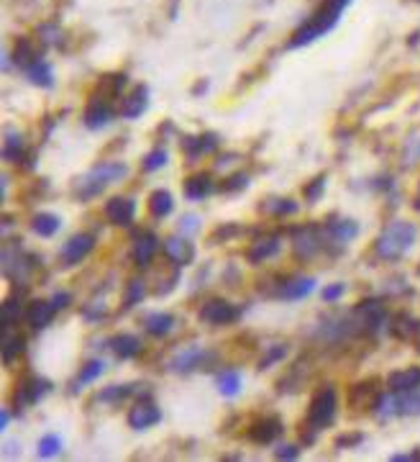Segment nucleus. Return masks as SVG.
I'll use <instances>...</instances> for the list:
<instances>
[{
    "instance_id": "f257e3e1",
    "label": "nucleus",
    "mask_w": 420,
    "mask_h": 462,
    "mask_svg": "<svg viewBox=\"0 0 420 462\" xmlns=\"http://www.w3.org/2000/svg\"><path fill=\"white\" fill-rule=\"evenodd\" d=\"M349 3L351 0H326L321 8L308 19V23H303V26L292 34L290 46H292V49H295V46H305V44H310V41H315L318 37H323V34H328V31L339 23V16L343 13V8H346Z\"/></svg>"
},
{
    "instance_id": "f03ea898",
    "label": "nucleus",
    "mask_w": 420,
    "mask_h": 462,
    "mask_svg": "<svg viewBox=\"0 0 420 462\" xmlns=\"http://www.w3.org/2000/svg\"><path fill=\"white\" fill-rule=\"evenodd\" d=\"M415 236H418V229L408 224V221H394L379 234L374 244L377 257L382 260H400L403 254L410 252V247L415 244Z\"/></svg>"
},
{
    "instance_id": "7ed1b4c3",
    "label": "nucleus",
    "mask_w": 420,
    "mask_h": 462,
    "mask_svg": "<svg viewBox=\"0 0 420 462\" xmlns=\"http://www.w3.org/2000/svg\"><path fill=\"white\" fill-rule=\"evenodd\" d=\"M336 406H339L336 403V390L331 385L318 390L313 401H310V408H308V429L321 432L326 426H331L333 418H336Z\"/></svg>"
},
{
    "instance_id": "20e7f679",
    "label": "nucleus",
    "mask_w": 420,
    "mask_h": 462,
    "mask_svg": "<svg viewBox=\"0 0 420 462\" xmlns=\"http://www.w3.org/2000/svg\"><path fill=\"white\" fill-rule=\"evenodd\" d=\"M200 321H206V324H213V327H226V324H233V321H239V316H241V311L233 306V303H228V300L223 298H213L208 300V303H203V308H200Z\"/></svg>"
},
{
    "instance_id": "39448f33",
    "label": "nucleus",
    "mask_w": 420,
    "mask_h": 462,
    "mask_svg": "<svg viewBox=\"0 0 420 462\" xmlns=\"http://www.w3.org/2000/svg\"><path fill=\"white\" fill-rule=\"evenodd\" d=\"M323 249V234L318 227H300L292 234V252L297 260H313Z\"/></svg>"
},
{
    "instance_id": "423d86ee",
    "label": "nucleus",
    "mask_w": 420,
    "mask_h": 462,
    "mask_svg": "<svg viewBox=\"0 0 420 462\" xmlns=\"http://www.w3.org/2000/svg\"><path fill=\"white\" fill-rule=\"evenodd\" d=\"M49 390H52V383L46 381V378L31 375V378H26V381H23L16 388V393H13V401H16L18 408L34 406V403H39V401L44 398Z\"/></svg>"
},
{
    "instance_id": "0eeeda50",
    "label": "nucleus",
    "mask_w": 420,
    "mask_h": 462,
    "mask_svg": "<svg viewBox=\"0 0 420 462\" xmlns=\"http://www.w3.org/2000/svg\"><path fill=\"white\" fill-rule=\"evenodd\" d=\"M92 247H95V236H92V234H74L70 242L62 247V252H59L64 267L80 264L82 260H85L90 252H92Z\"/></svg>"
},
{
    "instance_id": "6e6552de",
    "label": "nucleus",
    "mask_w": 420,
    "mask_h": 462,
    "mask_svg": "<svg viewBox=\"0 0 420 462\" xmlns=\"http://www.w3.org/2000/svg\"><path fill=\"white\" fill-rule=\"evenodd\" d=\"M282 432H285L282 418L264 416V418H257V421L249 426V439L257 444H272L277 436H282Z\"/></svg>"
},
{
    "instance_id": "1a4fd4ad",
    "label": "nucleus",
    "mask_w": 420,
    "mask_h": 462,
    "mask_svg": "<svg viewBox=\"0 0 420 462\" xmlns=\"http://www.w3.org/2000/svg\"><path fill=\"white\" fill-rule=\"evenodd\" d=\"M159 421H161V411L157 408V403H154L152 398L139 401V403L128 411V426H131V429H139V432L159 424Z\"/></svg>"
},
{
    "instance_id": "9d476101",
    "label": "nucleus",
    "mask_w": 420,
    "mask_h": 462,
    "mask_svg": "<svg viewBox=\"0 0 420 462\" xmlns=\"http://www.w3.org/2000/svg\"><path fill=\"white\" fill-rule=\"evenodd\" d=\"M161 247H164V254H167L177 267H185V264H190L195 260V244H192L190 239H185L182 234L167 236Z\"/></svg>"
},
{
    "instance_id": "9b49d317",
    "label": "nucleus",
    "mask_w": 420,
    "mask_h": 462,
    "mask_svg": "<svg viewBox=\"0 0 420 462\" xmlns=\"http://www.w3.org/2000/svg\"><path fill=\"white\" fill-rule=\"evenodd\" d=\"M354 316H357L359 327L367 329V331H377L379 327H385V321H387L385 306H382L379 300H364V303H359Z\"/></svg>"
},
{
    "instance_id": "f8f14e48",
    "label": "nucleus",
    "mask_w": 420,
    "mask_h": 462,
    "mask_svg": "<svg viewBox=\"0 0 420 462\" xmlns=\"http://www.w3.org/2000/svg\"><path fill=\"white\" fill-rule=\"evenodd\" d=\"M208 360H213V354L200 349V347H190V349H182L179 354H174L170 363L172 372H192L197 367H203Z\"/></svg>"
},
{
    "instance_id": "ddd939ff",
    "label": "nucleus",
    "mask_w": 420,
    "mask_h": 462,
    "mask_svg": "<svg viewBox=\"0 0 420 462\" xmlns=\"http://www.w3.org/2000/svg\"><path fill=\"white\" fill-rule=\"evenodd\" d=\"M136 216V203L134 198H110L106 203V218L110 224H116V227H128Z\"/></svg>"
},
{
    "instance_id": "4468645a",
    "label": "nucleus",
    "mask_w": 420,
    "mask_h": 462,
    "mask_svg": "<svg viewBox=\"0 0 420 462\" xmlns=\"http://www.w3.org/2000/svg\"><path fill=\"white\" fill-rule=\"evenodd\" d=\"M110 118H113V108H110V100L108 98H92L88 103V108H85V126L88 128H103L110 124Z\"/></svg>"
},
{
    "instance_id": "2eb2a0df",
    "label": "nucleus",
    "mask_w": 420,
    "mask_h": 462,
    "mask_svg": "<svg viewBox=\"0 0 420 462\" xmlns=\"http://www.w3.org/2000/svg\"><path fill=\"white\" fill-rule=\"evenodd\" d=\"M279 249H282V239H279L277 234H269V236L257 239V242L249 247L246 257H249L251 264H261V262H267V260H272Z\"/></svg>"
},
{
    "instance_id": "dca6fc26",
    "label": "nucleus",
    "mask_w": 420,
    "mask_h": 462,
    "mask_svg": "<svg viewBox=\"0 0 420 462\" xmlns=\"http://www.w3.org/2000/svg\"><path fill=\"white\" fill-rule=\"evenodd\" d=\"M146 108H149V90H146L143 85H139V88H134L126 98H121L118 113L123 118H139Z\"/></svg>"
},
{
    "instance_id": "f3484780",
    "label": "nucleus",
    "mask_w": 420,
    "mask_h": 462,
    "mask_svg": "<svg viewBox=\"0 0 420 462\" xmlns=\"http://www.w3.org/2000/svg\"><path fill=\"white\" fill-rule=\"evenodd\" d=\"M218 134L213 131H208V134H200V136H182V149L188 152L190 160H195L200 154H210L218 149Z\"/></svg>"
},
{
    "instance_id": "a211bd4d",
    "label": "nucleus",
    "mask_w": 420,
    "mask_h": 462,
    "mask_svg": "<svg viewBox=\"0 0 420 462\" xmlns=\"http://www.w3.org/2000/svg\"><path fill=\"white\" fill-rule=\"evenodd\" d=\"M39 59H44V57H41V46L28 37L18 39L16 46H13V62H16L21 70H28V67L36 64Z\"/></svg>"
},
{
    "instance_id": "6ab92c4d",
    "label": "nucleus",
    "mask_w": 420,
    "mask_h": 462,
    "mask_svg": "<svg viewBox=\"0 0 420 462\" xmlns=\"http://www.w3.org/2000/svg\"><path fill=\"white\" fill-rule=\"evenodd\" d=\"M315 278H305V275H297V278H290L287 282H282L279 288V298L285 300H300L305 296H310L315 290Z\"/></svg>"
},
{
    "instance_id": "aec40b11",
    "label": "nucleus",
    "mask_w": 420,
    "mask_h": 462,
    "mask_svg": "<svg viewBox=\"0 0 420 462\" xmlns=\"http://www.w3.org/2000/svg\"><path fill=\"white\" fill-rule=\"evenodd\" d=\"M159 249V239L152 231H141L136 236V244H134V262L139 267H146V264L154 260V254Z\"/></svg>"
},
{
    "instance_id": "412c9836",
    "label": "nucleus",
    "mask_w": 420,
    "mask_h": 462,
    "mask_svg": "<svg viewBox=\"0 0 420 462\" xmlns=\"http://www.w3.org/2000/svg\"><path fill=\"white\" fill-rule=\"evenodd\" d=\"M110 349H113V354H116L118 360H131V357H136V354L141 352V339L136 334H118L113 336L110 342Z\"/></svg>"
},
{
    "instance_id": "4be33fe9",
    "label": "nucleus",
    "mask_w": 420,
    "mask_h": 462,
    "mask_svg": "<svg viewBox=\"0 0 420 462\" xmlns=\"http://www.w3.org/2000/svg\"><path fill=\"white\" fill-rule=\"evenodd\" d=\"M54 314H57V308H54L52 300H34L26 311V318L34 329H44L52 324Z\"/></svg>"
},
{
    "instance_id": "5701e85b",
    "label": "nucleus",
    "mask_w": 420,
    "mask_h": 462,
    "mask_svg": "<svg viewBox=\"0 0 420 462\" xmlns=\"http://www.w3.org/2000/svg\"><path fill=\"white\" fill-rule=\"evenodd\" d=\"M359 234V227L349 218H343V221H331L328 227H326V239H331L333 244H349L351 239Z\"/></svg>"
},
{
    "instance_id": "b1692460",
    "label": "nucleus",
    "mask_w": 420,
    "mask_h": 462,
    "mask_svg": "<svg viewBox=\"0 0 420 462\" xmlns=\"http://www.w3.org/2000/svg\"><path fill=\"white\" fill-rule=\"evenodd\" d=\"M23 152H26V142H23V134L18 128H6V142H3V157L8 162H21L23 160Z\"/></svg>"
},
{
    "instance_id": "393cba45",
    "label": "nucleus",
    "mask_w": 420,
    "mask_h": 462,
    "mask_svg": "<svg viewBox=\"0 0 420 462\" xmlns=\"http://www.w3.org/2000/svg\"><path fill=\"white\" fill-rule=\"evenodd\" d=\"M213 193V177L208 173H197L185 182V195L190 200H203Z\"/></svg>"
},
{
    "instance_id": "a878e982",
    "label": "nucleus",
    "mask_w": 420,
    "mask_h": 462,
    "mask_svg": "<svg viewBox=\"0 0 420 462\" xmlns=\"http://www.w3.org/2000/svg\"><path fill=\"white\" fill-rule=\"evenodd\" d=\"M390 390L400 393V390H412L420 385V367H408V370H397L387 378Z\"/></svg>"
},
{
    "instance_id": "bb28decb",
    "label": "nucleus",
    "mask_w": 420,
    "mask_h": 462,
    "mask_svg": "<svg viewBox=\"0 0 420 462\" xmlns=\"http://www.w3.org/2000/svg\"><path fill=\"white\" fill-rule=\"evenodd\" d=\"M172 327H174V316H172V314H161V311H157V314H146V316H143V329H146L152 336L170 334Z\"/></svg>"
},
{
    "instance_id": "cd10ccee",
    "label": "nucleus",
    "mask_w": 420,
    "mask_h": 462,
    "mask_svg": "<svg viewBox=\"0 0 420 462\" xmlns=\"http://www.w3.org/2000/svg\"><path fill=\"white\" fill-rule=\"evenodd\" d=\"M394 403H397V414L400 416H418L420 414V390H400L394 393Z\"/></svg>"
},
{
    "instance_id": "c85d7f7f",
    "label": "nucleus",
    "mask_w": 420,
    "mask_h": 462,
    "mask_svg": "<svg viewBox=\"0 0 420 462\" xmlns=\"http://www.w3.org/2000/svg\"><path fill=\"white\" fill-rule=\"evenodd\" d=\"M172 209H174V198H172L170 191H154L152 195H149V213H152L154 218H167L172 213Z\"/></svg>"
},
{
    "instance_id": "c756f323",
    "label": "nucleus",
    "mask_w": 420,
    "mask_h": 462,
    "mask_svg": "<svg viewBox=\"0 0 420 462\" xmlns=\"http://www.w3.org/2000/svg\"><path fill=\"white\" fill-rule=\"evenodd\" d=\"M26 347V339L18 334V331H10V327H3V360L6 363H13L18 354L23 352Z\"/></svg>"
},
{
    "instance_id": "7c9ffc66",
    "label": "nucleus",
    "mask_w": 420,
    "mask_h": 462,
    "mask_svg": "<svg viewBox=\"0 0 420 462\" xmlns=\"http://www.w3.org/2000/svg\"><path fill=\"white\" fill-rule=\"evenodd\" d=\"M106 185H108V182L103 180V177H98V175L90 170V173L82 177V180H77V185H74V193H77L82 200H88V198H95L98 193H103V188H106Z\"/></svg>"
},
{
    "instance_id": "2f4dec72",
    "label": "nucleus",
    "mask_w": 420,
    "mask_h": 462,
    "mask_svg": "<svg viewBox=\"0 0 420 462\" xmlns=\"http://www.w3.org/2000/svg\"><path fill=\"white\" fill-rule=\"evenodd\" d=\"M392 334L397 339H412L415 334H420V321L418 318H412L410 314H400V316L392 321Z\"/></svg>"
},
{
    "instance_id": "473e14b6",
    "label": "nucleus",
    "mask_w": 420,
    "mask_h": 462,
    "mask_svg": "<svg viewBox=\"0 0 420 462\" xmlns=\"http://www.w3.org/2000/svg\"><path fill=\"white\" fill-rule=\"evenodd\" d=\"M59 227H62V221H59V216H54V213H36L34 218H31V229H34L39 236H54L57 231H59Z\"/></svg>"
},
{
    "instance_id": "72a5a7b5",
    "label": "nucleus",
    "mask_w": 420,
    "mask_h": 462,
    "mask_svg": "<svg viewBox=\"0 0 420 462\" xmlns=\"http://www.w3.org/2000/svg\"><path fill=\"white\" fill-rule=\"evenodd\" d=\"M28 80L34 82V85H41V88H52L54 85V73L52 67H49V62H44V59H39L36 64H31L26 70Z\"/></svg>"
},
{
    "instance_id": "f704fd0d",
    "label": "nucleus",
    "mask_w": 420,
    "mask_h": 462,
    "mask_svg": "<svg viewBox=\"0 0 420 462\" xmlns=\"http://www.w3.org/2000/svg\"><path fill=\"white\" fill-rule=\"evenodd\" d=\"M92 173L103 177L106 182H116V180H123L126 175H128V167L123 162H103V164H95L92 167Z\"/></svg>"
},
{
    "instance_id": "c9c22d12",
    "label": "nucleus",
    "mask_w": 420,
    "mask_h": 462,
    "mask_svg": "<svg viewBox=\"0 0 420 462\" xmlns=\"http://www.w3.org/2000/svg\"><path fill=\"white\" fill-rule=\"evenodd\" d=\"M126 88V75H106L103 80L98 82V90L103 93V98H118L121 90Z\"/></svg>"
},
{
    "instance_id": "e433bc0d",
    "label": "nucleus",
    "mask_w": 420,
    "mask_h": 462,
    "mask_svg": "<svg viewBox=\"0 0 420 462\" xmlns=\"http://www.w3.org/2000/svg\"><path fill=\"white\" fill-rule=\"evenodd\" d=\"M215 383H218V390H221L223 396H236L239 388H241V375L236 370H223Z\"/></svg>"
},
{
    "instance_id": "4c0bfd02",
    "label": "nucleus",
    "mask_w": 420,
    "mask_h": 462,
    "mask_svg": "<svg viewBox=\"0 0 420 462\" xmlns=\"http://www.w3.org/2000/svg\"><path fill=\"white\" fill-rule=\"evenodd\" d=\"M143 296H146V282H143L141 278H134V280H128V285H126L123 308H134L136 303H141Z\"/></svg>"
},
{
    "instance_id": "58836bf2",
    "label": "nucleus",
    "mask_w": 420,
    "mask_h": 462,
    "mask_svg": "<svg viewBox=\"0 0 420 462\" xmlns=\"http://www.w3.org/2000/svg\"><path fill=\"white\" fill-rule=\"evenodd\" d=\"M103 370H106V365H103V360H90L85 367L80 370V375H77V381H74V385L80 388V385H88V383L98 381L100 375H103Z\"/></svg>"
},
{
    "instance_id": "ea45409f",
    "label": "nucleus",
    "mask_w": 420,
    "mask_h": 462,
    "mask_svg": "<svg viewBox=\"0 0 420 462\" xmlns=\"http://www.w3.org/2000/svg\"><path fill=\"white\" fill-rule=\"evenodd\" d=\"M23 316V303L18 298H8L6 303H3V327H13V324H18V318Z\"/></svg>"
},
{
    "instance_id": "a19ab883",
    "label": "nucleus",
    "mask_w": 420,
    "mask_h": 462,
    "mask_svg": "<svg viewBox=\"0 0 420 462\" xmlns=\"http://www.w3.org/2000/svg\"><path fill=\"white\" fill-rule=\"evenodd\" d=\"M261 211H267V213H274V216H285V213H295L297 211V203L290 198H279V200H269L261 206Z\"/></svg>"
},
{
    "instance_id": "79ce46f5",
    "label": "nucleus",
    "mask_w": 420,
    "mask_h": 462,
    "mask_svg": "<svg viewBox=\"0 0 420 462\" xmlns=\"http://www.w3.org/2000/svg\"><path fill=\"white\" fill-rule=\"evenodd\" d=\"M62 452V439L57 434H46L41 436V442H39V454L41 457H57V454Z\"/></svg>"
},
{
    "instance_id": "37998d69",
    "label": "nucleus",
    "mask_w": 420,
    "mask_h": 462,
    "mask_svg": "<svg viewBox=\"0 0 420 462\" xmlns=\"http://www.w3.org/2000/svg\"><path fill=\"white\" fill-rule=\"evenodd\" d=\"M164 164H167V152H164L161 146L152 149V152L143 157V170H146V173H157V170H161Z\"/></svg>"
},
{
    "instance_id": "c03bdc74",
    "label": "nucleus",
    "mask_w": 420,
    "mask_h": 462,
    "mask_svg": "<svg viewBox=\"0 0 420 462\" xmlns=\"http://www.w3.org/2000/svg\"><path fill=\"white\" fill-rule=\"evenodd\" d=\"M126 396H131V385H110L100 393V401H106V403H118V401H123Z\"/></svg>"
},
{
    "instance_id": "a18cd8bd",
    "label": "nucleus",
    "mask_w": 420,
    "mask_h": 462,
    "mask_svg": "<svg viewBox=\"0 0 420 462\" xmlns=\"http://www.w3.org/2000/svg\"><path fill=\"white\" fill-rule=\"evenodd\" d=\"M246 185H249V175H246V173H236V175H231L228 180H223L221 191H223V193H239V191H243Z\"/></svg>"
},
{
    "instance_id": "49530a36",
    "label": "nucleus",
    "mask_w": 420,
    "mask_h": 462,
    "mask_svg": "<svg viewBox=\"0 0 420 462\" xmlns=\"http://www.w3.org/2000/svg\"><path fill=\"white\" fill-rule=\"evenodd\" d=\"M287 354V347L285 345H274V347H269V352H267V357H261V363H259V370H267L269 365H274V363H279L282 357Z\"/></svg>"
},
{
    "instance_id": "de8ad7c7",
    "label": "nucleus",
    "mask_w": 420,
    "mask_h": 462,
    "mask_svg": "<svg viewBox=\"0 0 420 462\" xmlns=\"http://www.w3.org/2000/svg\"><path fill=\"white\" fill-rule=\"evenodd\" d=\"M323 191H326V175H321V177H315L308 188H305V200H310V203H315V200H321Z\"/></svg>"
},
{
    "instance_id": "09e8293b",
    "label": "nucleus",
    "mask_w": 420,
    "mask_h": 462,
    "mask_svg": "<svg viewBox=\"0 0 420 462\" xmlns=\"http://www.w3.org/2000/svg\"><path fill=\"white\" fill-rule=\"evenodd\" d=\"M200 231V216L197 213H185L179 218V234H197Z\"/></svg>"
},
{
    "instance_id": "8fccbe9b",
    "label": "nucleus",
    "mask_w": 420,
    "mask_h": 462,
    "mask_svg": "<svg viewBox=\"0 0 420 462\" xmlns=\"http://www.w3.org/2000/svg\"><path fill=\"white\" fill-rule=\"evenodd\" d=\"M346 293V285L343 282H333V285H326V290H323V300H328V303H333V300H339L341 296Z\"/></svg>"
},
{
    "instance_id": "3c124183",
    "label": "nucleus",
    "mask_w": 420,
    "mask_h": 462,
    "mask_svg": "<svg viewBox=\"0 0 420 462\" xmlns=\"http://www.w3.org/2000/svg\"><path fill=\"white\" fill-rule=\"evenodd\" d=\"M239 231H241V229H239V227H231V224H228V227H218V229H215V234L210 236V242H213V244L218 242V239H223V242H226V239L236 236Z\"/></svg>"
},
{
    "instance_id": "603ef678",
    "label": "nucleus",
    "mask_w": 420,
    "mask_h": 462,
    "mask_svg": "<svg viewBox=\"0 0 420 462\" xmlns=\"http://www.w3.org/2000/svg\"><path fill=\"white\" fill-rule=\"evenodd\" d=\"M39 34H41V41H44V44H57V39L62 37V31H59V28H54V26H41L39 28Z\"/></svg>"
},
{
    "instance_id": "864d4df0",
    "label": "nucleus",
    "mask_w": 420,
    "mask_h": 462,
    "mask_svg": "<svg viewBox=\"0 0 420 462\" xmlns=\"http://www.w3.org/2000/svg\"><path fill=\"white\" fill-rule=\"evenodd\" d=\"M70 300H72L70 293H67V290H59V293H54L52 303H54V308H57V311H62V308L70 306Z\"/></svg>"
},
{
    "instance_id": "5fc2aeb1",
    "label": "nucleus",
    "mask_w": 420,
    "mask_h": 462,
    "mask_svg": "<svg viewBox=\"0 0 420 462\" xmlns=\"http://www.w3.org/2000/svg\"><path fill=\"white\" fill-rule=\"evenodd\" d=\"M279 457V460H297V447H292V444H282V447H279L277 452H274Z\"/></svg>"
},
{
    "instance_id": "6e6d98bb",
    "label": "nucleus",
    "mask_w": 420,
    "mask_h": 462,
    "mask_svg": "<svg viewBox=\"0 0 420 462\" xmlns=\"http://www.w3.org/2000/svg\"><path fill=\"white\" fill-rule=\"evenodd\" d=\"M361 439H364V436L361 434H354V436H339V447H357L359 442H361Z\"/></svg>"
},
{
    "instance_id": "4d7b16f0",
    "label": "nucleus",
    "mask_w": 420,
    "mask_h": 462,
    "mask_svg": "<svg viewBox=\"0 0 420 462\" xmlns=\"http://www.w3.org/2000/svg\"><path fill=\"white\" fill-rule=\"evenodd\" d=\"M8 421H10V414L3 411V414H0V429H8Z\"/></svg>"
},
{
    "instance_id": "13d9d810",
    "label": "nucleus",
    "mask_w": 420,
    "mask_h": 462,
    "mask_svg": "<svg viewBox=\"0 0 420 462\" xmlns=\"http://www.w3.org/2000/svg\"><path fill=\"white\" fill-rule=\"evenodd\" d=\"M415 209L420 211V191H418V198H415Z\"/></svg>"
},
{
    "instance_id": "bf43d9fd",
    "label": "nucleus",
    "mask_w": 420,
    "mask_h": 462,
    "mask_svg": "<svg viewBox=\"0 0 420 462\" xmlns=\"http://www.w3.org/2000/svg\"><path fill=\"white\" fill-rule=\"evenodd\" d=\"M418 272H420V270H418Z\"/></svg>"
}]
</instances>
